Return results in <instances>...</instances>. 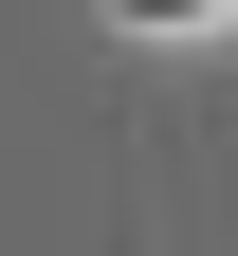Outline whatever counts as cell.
<instances>
[{
  "instance_id": "6da1fadb",
  "label": "cell",
  "mask_w": 238,
  "mask_h": 256,
  "mask_svg": "<svg viewBox=\"0 0 238 256\" xmlns=\"http://www.w3.org/2000/svg\"><path fill=\"white\" fill-rule=\"evenodd\" d=\"M128 37H201V18H238V0H110Z\"/></svg>"
}]
</instances>
